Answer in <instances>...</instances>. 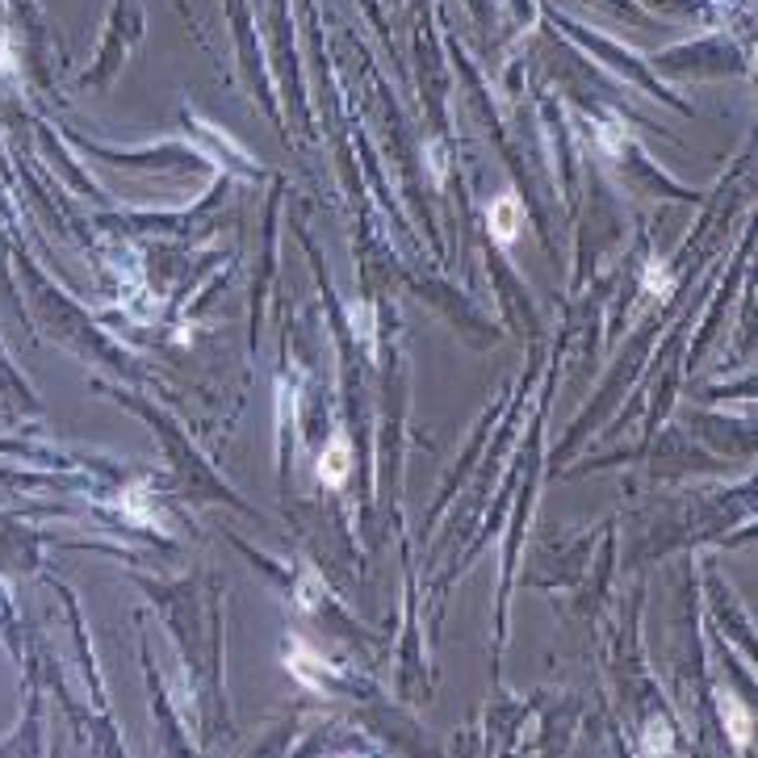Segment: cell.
<instances>
[{
  "mask_svg": "<svg viewBox=\"0 0 758 758\" xmlns=\"http://www.w3.org/2000/svg\"><path fill=\"white\" fill-rule=\"evenodd\" d=\"M348 474H352V444L343 441V436H336V441L323 448V457H318V478L327 487H343Z\"/></svg>",
  "mask_w": 758,
  "mask_h": 758,
  "instance_id": "obj_1",
  "label": "cell"
},
{
  "mask_svg": "<svg viewBox=\"0 0 758 758\" xmlns=\"http://www.w3.org/2000/svg\"><path fill=\"white\" fill-rule=\"evenodd\" d=\"M520 201L515 197H499L494 206H490V231L503 240V244H512L515 235H520Z\"/></svg>",
  "mask_w": 758,
  "mask_h": 758,
  "instance_id": "obj_2",
  "label": "cell"
},
{
  "mask_svg": "<svg viewBox=\"0 0 758 758\" xmlns=\"http://www.w3.org/2000/svg\"><path fill=\"white\" fill-rule=\"evenodd\" d=\"M721 704H725V721H730V734H734V742H750V712L737 704L734 696H721Z\"/></svg>",
  "mask_w": 758,
  "mask_h": 758,
  "instance_id": "obj_3",
  "label": "cell"
}]
</instances>
